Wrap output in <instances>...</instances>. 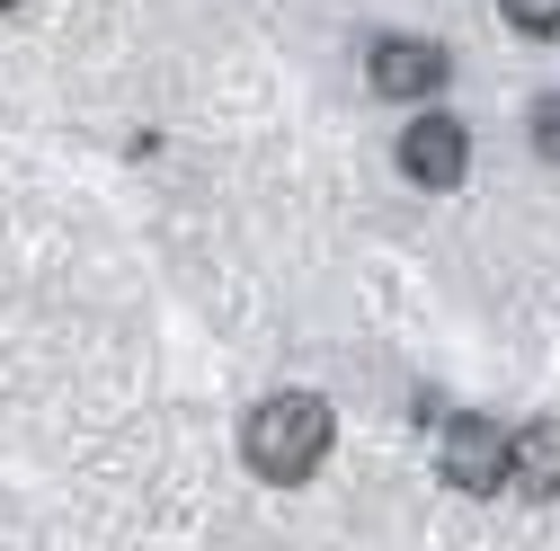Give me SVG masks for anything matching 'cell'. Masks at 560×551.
Returning <instances> with one entry per match:
<instances>
[{
  "mask_svg": "<svg viewBox=\"0 0 560 551\" xmlns=\"http://www.w3.org/2000/svg\"><path fill=\"white\" fill-rule=\"evenodd\" d=\"M338 445V409L320 391H267L249 409V427H241V454L258 480H276V490H294V480H312Z\"/></svg>",
  "mask_w": 560,
  "mask_h": 551,
  "instance_id": "cell-1",
  "label": "cell"
},
{
  "mask_svg": "<svg viewBox=\"0 0 560 551\" xmlns=\"http://www.w3.org/2000/svg\"><path fill=\"white\" fill-rule=\"evenodd\" d=\"M436 471L454 480L463 499H499V480H508V427L480 419V409L445 419V427H436Z\"/></svg>",
  "mask_w": 560,
  "mask_h": 551,
  "instance_id": "cell-2",
  "label": "cell"
},
{
  "mask_svg": "<svg viewBox=\"0 0 560 551\" xmlns=\"http://www.w3.org/2000/svg\"><path fill=\"white\" fill-rule=\"evenodd\" d=\"M365 81H374V98H436L454 81V54L436 36H374L365 45Z\"/></svg>",
  "mask_w": 560,
  "mask_h": 551,
  "instance_id": "cell-3",
  "label": "cell"
},
{
  "mask_svg": "<svg viewBox=\"0 0 560 551\" xmlns=\"http://www.w3.org/2000/svg\"><path fill=\"white\" fill-rule=\"evenodd\" d=\"M400 169H409L418 187H463V169H471V133H463L454 116H418V125L400 133Z\"/></svg>",
  "mask_w": 560,
  "mask_h": 551,
  "instance_id": "cell-4",
  "label": "cell"
},
{
  "mask_svg": "<svg viewBox=\"0 0 560 551\" xmlns=\"http://www.w3.org/2000/svg\"><path fill=\"white\" fill-rule=\"evenodd\" d=\"M499 490H516L525 507H551L560 499V419H534L508 436V480Z\"/></svg>",
  "mask_w": 560,
  "mask_h": 551,
  "instance_id": "cell-5",
  "label": "cell"
},
{
  "mask_svg": "<svg viewBox=\"0 0 560 551\" xmlns=\"http://www.w3.org/2000/svg\"><path fill=\"white\" fill-rule=\"evenodd\" d=\"M499 19L516 36H560V0H499Z\"/></svg>",
  "mask_w": 560,
  "mask_h": 551,
  "instance_id": "cell-6",
  "label": "cell"
},
{
  "mask_svg": "<svg viewBox=\"0 0 560 551\" xmlns=\"http://www.w3.org/2000/svg\"><path fill=\"white\" fill-rule=\"evenodd\" d=\"M525 133H534V152H542V161H560V90L534 98V125H525Z\"/></svg>",
  "mask_w": 560,
  "mask_h": 551,
  "instance_id": "cell-7",
  "label": "cell"
},
{
  "mask_svg": "<svg viewBox=\"0 0 560 551\" xmlns=\"http://www.w3.org/2000/svg\"><path fill=\"white\" fill-rule=\"evenodd\" d=\"M0 10H19V0H0Z\"/></svg>",
  "mask_w": 560,
  "mask_h": 551,
  "instance_id": "cell-8",
  "label": "cell"
}]
</instances>
